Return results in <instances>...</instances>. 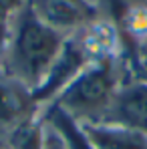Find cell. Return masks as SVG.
<instances>
[{
	"label": "cell",
	"instance_id": "obj_1",
	"mask_svg": "<svg viewBox=\"0 0 147 149\" xmlns=\"http://www.w3.org/2000/svg\"><path fill=\"white\" fill-rule=\"evenodd\" d=\"M65 40L67 36L63 32L36 18V14L26 4L10 20V42L4 71L34 91L45 81Z\"/></svg>",
	"mask_w": 147,
	"mask_h": 149
},
{
	"label": "cell",
	"instance_id": "obj_2",
	"mask_svg": "<svg viewBox=\"0 0 147 149\" xmlns=\"http://www.w3.org/2000/svg\"><path fill=\"white\" fill-rule=\"evenodd\" d=\"M133 79L125 58L91 63L50 105L61 109L75 123H101L119 87ZM47 109V107H45Z\"/></svg>",
	"mask_w": 147,
	"mask_h": 149
},
{
	"label": "cell",
	"instance_id": "obj_3",
	"mask_svg": "<svg viewBox=\"0 0 147 149\" xmlns=\"http://www.w3.org/2000/svg\"><path fill=\"white\" fill-rule=\"evenodd\" d=\"M91 63H95V61L87 52L81 36H79V32L67 36L61 52L56 54L54 63L50 65L45 81L38 85V89L32 91L38 109L42 111L45 107H49L50 103L56 99Z\"/></svg>",
	"mask_w": 147,
	"mask_h": 149
},
{
	"label": "cell",
	"instance_id": "obj_4",
	"mask_svg": "<svg viewBox=\"0 0 147 149\" xmlns=\"http://www.w3.org/2000/svg\"><path fill=\"white\" fill-rule=\"evenodd\" d=\"M28 6L36 18L65 36L83 30L103 16L95 0H28Z\"/></svg>",
	"mask_w": 147,
	"mask_h": 149
},
{
	"label": "cell",
	"instance_id": "obj_5",
	"mask_svg": "<svg viewBox=\"0 0 147 149\" xmlns=\"http://www.w3.org/2000/svg\"><path fill=\"white\" fill-rule=\"evenodd\" d=\"M101 123H117L147 135V81L141 77L127 79L119 87L105 119Z\"/></svg>",
	"mask_w": 147,
	"mask_h": 149
},
{
	"label": "cell",
	"instance_id": "obj_6",
	"mask_svg": "<svg viewBox=\"0 0 147 149\" xmlns=\"http://www.w3.org/2000/svg\"><path fill=\"white\" fill-rule=\"evenodd\" d=\"M38 113L40 109L34 101L32 89L6 71H0V133L12 131L16 125Z\"/></svg>",
	"mask_w": 147,
	"mask_h": 149
},
{
	"label": "cell",
	"instance_id": "obj_7",
	"mask_svg": "<svg viewBox=\"0 0 147 149\" xmlns=\"http://www.w3.org/2000/svg\"><path fill=\"white\" fill-rule=\"evenodd\" d=\"M95 149H147V135L117 123L79 125Z\"/></svg>",
	"mask_w": 147,
	"mask_h": 149
},
{
	"label": "cell",
	"instance_id": "obj_8",
	"mask_svg": "<svg viewBox=\"0 0 147 149\" xmlns=\"http://www.w3.org/2000/svg\"><path fill=\"white\" fill-rule=\"evenodd\" d=\"M40 115H42V119H45L47 123L52 125V127L63 135V139H65V143L69 145V149H95L89 143V139L83 135L79 123H75L71 117H67L61 109L49 105L47 109L40 111Z\"/></svg>",
	"mask_w": 147,
	"mask_h": 149
},
{
	"label": "cell",
	"instance_id": "obj_9",
	"mask_svg": "<svg viewBox=\"0 0 147 149\" xmlns=\"http://www.w3.org/2000/svg\"><path fill=\"white\" fill-rule=\"evenodd\" d=\"M26 4L28 0H0V24H8Z\"/></svg>",
	"mask_w": 147,
	"mask_h": 149
},
{
	"label": "cell",
	"instance_id": "obj_10",
	"mask_svg": "<svg viewBox=\"0 0 147 149\" xmlns=\"http://www.w3.org/2000/svg\"><path fill=\"white\" fill-rule=\"evenodd\" d=\"M42 149H69L63 135L45 121V135H42Z\"/></svg>",
	"mask_w": 147,
	"mask_h": 149
},
{
	"label": "cell",
	"instance_id": "obj_11",
	"mask_svg": "<svg viewBox=\"0 0 147 149\" xmlns=\"http://www.w3.org/2000/svg\"><path fill=\"white\" fill-rule=\"evenodd\" d=\"M147 73V38L135 52V77H143Z\"/></svg>",
	"mask_w": 147,
	"mask_h": 149
},
{
	"label": "cell",
	"instance_id": "obj_12",
	"mask_svg": "<svg viewBox=\"0 0 147 149\" xmlns=\"http://www.w3.org/2000/svg\"><path fill=\"white\" fill-rule=\"evenodd\" d=\"M8 42H10V22L0 24V71H4V61L8 52Z\"/></svg>",
	"mask_w": 147,
	"mask_h": 149
},
{
	"label": "cell",
	"instance_id": "obj_13",
	"mask_svg": "<svg viewBox=\"0 0 147 149\" xmlns=\"http://www.w3.org/2000/svg\"><path fill=\"white\" fill-rule=\"evenodd\" d=\"M141 79H145V81H147V73H145V74H143V77H141Z\"/></svg>",
	"mask_w": 147,
	"mask_h": 149
}]
</instances>
